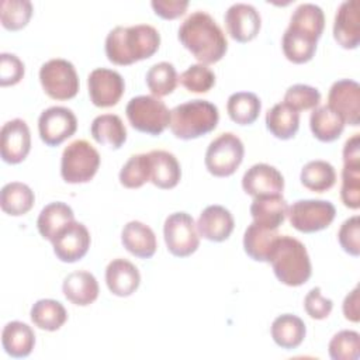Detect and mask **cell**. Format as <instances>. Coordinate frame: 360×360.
Instances as JSON below:
<instances>
[{
	"label": "cell",
	"instance_id": "277c9868",
	"mask_svg": "<svg viewBox=\"0 0 360 360\" xmlns=\"http://www.w3.org/2000/svg\"><path fill=\"white\" fill-rule=\"evenodd\" d=\"M219 121L215 104L207 100H190L170 111V131L179 139H195L214 131Z\"/></svg>",
	"mask_w": 360,
	"mask_h": 360
},
{
	"label": "cell",
	"instance_id": "484cf974",
	"mask_svg": "<svg viewBox=\"0 0 360 360\" xmlns=\"http://www.w3.org/2000/svg\"><path fill=\"white\" fill-rule=\"evenodd\" d=\"M1 345L8 356L22 359L32 352L35 346V333L30 325L20 321H11L3 328Z\"/></svg>",
	"mask_w": 360,
	"mask_h": 360
},
{
	"label": "cell",
	"instance_id": "4dcf8cb0",
	"mask_svg": "<svg viewBox=\"0 0 360 360\" xmlns=\"http://www.w3.org/2000/svg\"><path fill=\"white\" fill-rule=\"evenodd\" d=\"M90 132L97 143L108 145L112 149H120L127 141V128L115 114L97 115L91 122Z\"/></svg>",
	"mask_w": 360,
	"mask_h": 360
},
{
	"label": "cell",
	"instance_id": "6da1fadb",
	"mask_svg": "<svg viewBox=\"0 0 360 360\" xmlns=\"http://www.w3.org/2000/svg\"><path fill=\"white\" fill-rule=\"evenodd\" d=\"M179 41L202 65L217 63L228 51L221 27L204 11H194L181 22Z\"/></svg>",
	"mask_w": 360,
	"mask_h": 360
},
{
	"label": "cell",
	"instance_id": "4316f807",
	"mask_svg": "<svg viewBox=\"0 0 360 360\" xmlns=\"http://www.w3.org/2000/svg\"><path fill=\"white\" fill-rule=\"evenodd\" d=\"M270 333L277 346L285 350H291L297 349L304 342L307 328L300 316L292 314H283L273 321Z\"/></svg>",
	"mask_w": 360,
	"mask_h": 360
},
{
	"label": "cell",
	"instance_id": "ee69618b",
	"mask_svg": "<svg viewBox=\"0 0 360 360\" xmlns=\"http://www.w3.org/2000/svg\"><path fill=\"white\" fill-rule=\"evenodd\" d=\"M340 198L345 207L359 210L360 207V166H343Z\"/></svg>",
	"mask_w": 360,
	"mask_h": 360
},
{
	"label": "cell",
	"instance_id": "e575fe53",
	"mask_svg": "<svg viewBox=\"0 0 360 360\" xmlns=\"http://www.w3.org/2000/svg\"><path fill=\"white\" fill-rule=\"evenodd\" d=\"M262 110L260 98L250 91H238L228 97L226 111L229 118L239 125L253 124Z\"/></svg>",
	"mask_w": 360,
	"mask_h": 360
},
{
	"label": "cell",
	"instance_id": "cb8c5ba5",
	"mask_svg": "<svg viewBox=\"0 0 360 360\" xmlns=\"http://www.w3.org/2000/svg\"><path fill=\"white\" fill-rule=\"evenodd\" d=\"M150 181L162 190L173 188L181 179V169L177 158L167 150H150Z\"/></svg>",
	"mask_w": 360,
	"mask_h": 360
},
{
	"label": "cell",
	"instance_id": "bcb514c9",
	"mask_svg": "<svg viewBox=\"0 0 360 360\" xmlns=\"http://www.w3.org/2000/svg\"><path fill=\"white\" fill-rule=\"evenodd\" d=\"M24 63L14 55L3 52L0 53V86H14L24 77Z\"/></svg>",
	"mask_w": 360,
	"mask_h": 360
},
{
	"label": "cell",
	"instance_id": "3957f363",
	"mask_svg": "<svg viewBox=\"0 0 360 360\" xmlns=\"http://www.w3.org/2000/svg\"><path fill=\"white\" fill-rule=\"evenodd\" d=\"M269 263L277 280L288 287L305 284L312 274V266L305 245L290 235H280L276 239Z\"/></svg>",
	"mask_w": 360,
	"mask_h": 360
},
{
	"label": "cell",
	"instance_id": "44dd1931",
	"mask_svg": "<svg viewBox=\"0 0 360 360\" xmlns=\"http://www.w3.org/2000/svg\"><path fill=\"white\" fill-rule=\"evenodd\" d=\"M121 242L131 255L139 259L152 257L158 248L155 232L150 226L141 221H129L127 225H124Z\"/></svg>",
	"mask_w": 360,
	"mask_h": 360
},
{
	"label": "cell",
	"instance_id": "60d3db41",
	"mask_svg": "<svg viewBox=\"0 0 360 360\" xmlns=\"http://www.w3.org/2000/svg\"><path fill=\"white\" fill-rule=\"evenodd\" d=\"M332 360H357L360 357V335L356 330H340L329 342Z\"/></svg>",
	"mask_w": 360,
	"mask_h": 360
},
{
	"label": "cell",
	"instance_id": "8992f818",
	"mask_svg": "<svg viewBox=\"0 0 360 360\" xmlns=\"http://www.w3.org/2000/svg\"><path fill=\"white\" fill-rule=\"evenodd\" d=\"M100 166L97 149L86 139L70 142L62 153L60 176L66 183L79 184L90 181Z\"/></svg>",
	"mask_w": 360,
	"mask_h": 360
},
{
	"label": "cell",
	"instance_id": "ac0fdd59",
	"mask_svg": "<svg viewBox=\"0 0 360 360\" xmlns=\"http://www.w3.org/2000/svg\"><path fill=\"white\" fill-rule=\"evenodd\" d=\"M333 38L345 49H356L360 44L359 1H343L335 15Z\"/></svg>",
	"mask_w": 360,
	"mask_h": 360
},
{
	"label": "cell",
	"instance_id": "9c48e42d",
	"mask_svg": "<svg viewBox=\"0 0 360 360\" xmlns=\"http://www.w3.org/2000/svg\"><path fill=\"white\" fill-rule=\"evenodd\" d=\"M163 236L167 250L176 257H187L200 246V236L193 217L187 212H173L165 219Z\"/></svg>",
	"mask_w": 360,
	"mask_h": 360
},
{
	"label": "cell",
	"instance_id": "b9f144b4",
	"mask_svg": "<svg viewBox=\"0 0 360 360\" xmlns=\"http://www.w3.org/2000/svg\"><path fill=\"white\" fill-rule=\"evenodd\" d=\"M179 80L191 93H207L215 84V75L207 65L195 63L188 66Z\"/></svg>",
	"mask_w": 360,
	"mask_h": 360
},
{
	"label": "cell",
	"instance_id": "1f68e13d",
	"mask_svg": "<svg viewBox=\"0 0 360 360\" xmlns=\"http://www.w3.org/2000/svg\"><path fill=\"white\" fill-rule=\"evenodd\" d=\"M35 202L34 191L21 181H11L3 186L0 191L1 210L13 217L27 214Z\"/></svg>",
	"mask_w": 360,
	"mask_h": 360
},
{
	"label": "cell",
	"instance_id": "836d02e7",
	"mask_svg": "<svg viewBox=\"0 0 360 360\" xmlns=\"http://www.w3.org/2000/svg\"><path fill=\"white\" fill-rule=\"evenodd\" d=\"M30 315L32 323L37 328L48 332H55L60 329L68 321V312L65 307L59 301L51 298L38 300L31 307Z\"/></svg>",
	"mask_w": 360,
	"mask_h": 360
},
{
	"label": "cell",
	"instance_id": "e0dca14e",
	"mask_svg": "<svg viewBox=\"0 0 360 360\" xmlns=\"http://www.w3.org/2000/svg\"><path fill=\"white\" fill-rule=\"evenodd\" d=\"M224 21L231 38L242 44L256 38L262 27L259 11L248 3L232 4L225 11Z\"/></svg>",
	"mask_w": 360,
	"mask_h": 360
},
{
	"label": "cell",
	"instance_id": "f35d334b",
	"mask_svg": "<svg viewBox=\"0 0 360 360\" xmlns=\"http://www.w3.org/2000/svg\"><path fill=\"white\" fill-rule=\"evenodd\" d=\"M316 44L302 35H298L290 30H285L281 39V48L284 56L297 65L309 62L316 51Z\"/></svg>",
	"mask_w": 360,
	"mask_h": 360
},
{
	"label": "cell",
	"instance_id": "f1b7e54d",
	"mask_svg": "<svg viewBox=\"0 0 360 360\" xmlns=\"http://www.w3.org/2000/svg\"><path fill=\"white\" fill-rule=\"evenodd\" d=\"M72 221H75L73 210L68 204L56 201L49 202L41 210L37 219V228L44 239L52 242L58 232Z\"/></svg>",
	"mask_w": 360,
	"mask_h": 360
},
{
	"label": "cell",
	"instance_id": "d6986e66",
	"mask_svg": "<svg viewBox=\"0 0 360 360\" xmlns=\"http://www.w3.org/2000/svg\"><path fill=\"white\" fill-rule=\"evenodd\" d=\"M198 235L211 242L226 240L235 226L231 211L222 205H208L202 210L197 221Z\"/></svg>",
	"mask_w": 360,
	"mask_h": 360
},
{
	"label": "cell",
	"instance_id": "8fae6325",
	"mask_svg": "<svg viewBox=\"0 0 360 360\" xmlns=\"http://www.w3.org/2000/svg\"><path fill=\"white\" fill-rule=\"evenodd\" d=\"M77 129V118L70 108L53 105L44 110L38 118L41 141L48 146H58Z\"/></svg>",
	"mask_w": 360,
	"mask_h": 360
},
{
	"label": "cell",
	"instance_id": "83f0119b",
	"mask_svg": "<svg viewBox=\"0 0 360 360\" xmlns=\"http://www.w3.org/2000/svg\"><path fill=\"white\" fill-rule=\"evenodd\" d=\"M278 236L277 229H270L252 222L243 235L245 253L256 262H269L271 249Z\"/></svg>",
	"mask_w": 360,
	"mask_h": 360
},
{
	"label": "cell",
	"instance_id": "8d00e7d4",
	"mask_svg": "<svg viewBox=\"0 0 360 360\" xmlns=\"http://www.w3.org/2000/svg\"><path fill=\"white\" fill-rule=\"evenodd\" d=\"M146 86L155 97H165L174 91L179 77L176 68L169 62H159L146 72Z\"/></svg>",
	"mask_w": 360,
	"mask_h": 360
},
{
	"label": "cell",
	"instance_id": "d6a6232c",
	"mask_svg": "<svg viewBox=\"0 0 360 360\" xmlns=\"http://www.w3.org/2000/svg\"><path fill=\"white\" fill-rule=\"evenodd\" d=\"M345 125L343 120L328 105L314 108L309 115V128L314 136L321 142L336 141L342 135Z\"/></svg>",
	"mask_w": 360,
	"mask_h": 360
},
{
	"label": "cell",
	"instance_id": "7402d4cb",
	"mask_svg": "<svg viewBox=\"0 0 360 360\" xmlns=\"http://www.w3.org/2000/svg\"><path fill=\"white\" fill-rule=\"evenodd\" d=\"M323 27L325 14L322 8L312 3H302L292 11L287 30L318 42L323 32Z\"/></svg>",
	"mask_w": 360,
	"mask_h": 360
},
{
	"label": "cell",
	"instance_id": "52a82bcc",
	"mask_svg": "<svg viewBox=\"0 0 360 360\" xmlns=\"http://www.w3.org/2000/svg\"><path fill=\"white\" fill-rule=\"evenodd\" d=\"M245 156V146L239 136L225 132L217 136L207 148L204 163L215 177H228L236 172Z\"/></svg>",
	"mask_w": 360,
	"mask_h": 360
},
{
	"label": "cell",
	"instance_id": "7bdbcfd3",
	"mask_svg": "<svg viewBox=\"0 0 360 360\" xmlns=\"http://www.w3.org/2000/svg\"><path fill=\"white\" fill-rule=\"evenodd\" d=\"M284 103L295 111L314 110L321 103V93L318 89L308 84H292L284 94Z\"/></svg>",
	"mask_w": 360,
	"mask_h": 360
},
{
	"label": "cell",
	"instance_id": "d590c367",
	"mask_svg": "<svg viewBox=\"0 0 360 360\" xmlns=\"http://www.w3.org/2000/svg\"><path fill=\"white\" fill-rule=\"evenodd\" d=\"M300 180L302 186L315 193H323L336 183V170L326 160H311L304 165Z\"/></svg>",
	"mask_w": 360,
	"mask_h": 360
},
{
	"label": "cell",
	"instance_id": "603a6c76",
	"mask_svg": "<svg viewBox=\"0 0 360 360\" xmlns=\"http://www.w3.org/2000/svg\"><path fill=\"white\" fill-rule=\"evenodd\" d=\"M62 291L68 301L79 307L93 304L98 297V283L96 277L86 270H79L68 274L62 284Z\"/></svg>",
	"mask_w": 360,
	"mask_h": 360
},
{
	"label": "cell",
	"instance_id": "7a4b0ae2",
	"mask_svg": "<svg viewBox=\"0 0 360 360\" xmlns=\"http://www.w3.org/2000/svg\"><path fill=\"white\" fill-rule=\"evenodd\" d=\"M160 45L159 31L149 24L115 27L105 38V55L110 62L120 66L132 65L156 53Z\"/></svg>",
	"mask_w": 360,
	"mask_h": 360
},
{
	"label": "cell",
	"instance_id": "30bf717a",
	"mask_svg": "<svg viewBox=\"0 0 360 360\" xmlns=\"http://www.w3.org/2000/svg\"><path fill=\"white\" fill-rule=\"evenodd\" d=\"M290 224L304 233H314L328 228L336 215V208L326 200H298L288 207Z\"/></svg>",
	"mask_w": 360,
	"mask_h": 360
},
{
	"label": "cell",
	"instance_id": "5bb4252c",
	"mask_svg": "<svg viewBox=\"0 0 360 360\" xmlns=\"http://www.w3.org/2000/svg\"><path fill=\"white\" fill-rule=\"evenodd\" d=\"M90 242L89 229L82 222L72 221L52 240L53 253L60 262L75 263L86 256Z\"/></svg>",
	"mask_w": 360,
	"mask_h": 360
},
{
	"label": "cell",
	"instance_id": "5b68a950",
	"mask_svg": "<svg viewBox=\"0 0 360 360\" xmlns=\"http://www.w3.org/2000/svg\"><path fill=\"white\" fill-rule=\"evenodd\" d=\"M131 127L139 132L158 136L170 124V111L166 104L155 96L132 97L125 107Z\"/></svg>",
	"mask_w": 360,
	"mask_h": 360
},
{
	"label": "cell",
	"instance_id": "681fc988",
	"mask_svg": "<svg viewBox=\"0 0 360 360\" xmlns=\"http://www.w3.org/2000/svg\"><path fill=\"white\" fill-rule=\"evenodd\" d=\"M343 166H360V134L349 138L343 146Z\"/></svg>",
	"mask_w": 360,
	"mask_h": 360
},
{
	"label": "cell",
	"instance_id": "74e56055",
	"mask_svg": "<svg viewBox=\"0 0 360 360\" xmlns=\"http://www.w3.org/2000/svg\"><path fill=\"white\" fill-rule=\"evenodd\" d=\"M120 183L127 188H139L150 181V160L148 153L132 155L120 170Z\"/></svg>",
	"mask_w": 360,
	"mask_h": 360
},
{
	"label": "cell",
	"instance_id": "ab89813d",
	"mask_svg": "<svg viewBox=\"0 0 360 360\" xmlns=\"http://www.w3.org/2000/svg\"><path fill=\"white\" fill-rule=\"evenodd\" d=\"M32 11V4L28 0H3L1 25L8 31H18L30 22Z\"/></svg>",
	"mask_w": 360,
	"mask_h": 360
},
{
	"label": "cell",
	"instance_id": "7c38bea8",
	"mask_svg": "<svg viewBox=\"0 0 360 360\" xmlns=\"http://www.w3.org/2000/svg\"><path fill=\"white\" fill-rule=\"evenodd\" d=\"M89 96L96 107L107 108L115 105L125 90V82L122 76L107 68H97L91 70L87 79Z\"/></svg>",
	"mask_w": 360,
	"mask_h": 360
},
{
	"label": "cell",
	"instance_id": "f907efd6",
	"mask_svg": "<svg viewBox=\"0 0 360 360\" xmlns=\"http://www.w3.org/2000/svg\"><path fill=\"white\" fill-rule=\"evenodd\" d=\"M343 315L347 321L359 322L360 312H359V287H354L343 300Z\"/></svg>",
	"mask_w": 360,
	"mask_h": 360
},
{
	"label": "cell",
	"instance_id": "9a60e30c",
	"mask_svg": "<svg viewBox=\"0 0 360 360\" xmlns=\"http://www.w3.org/2000/svg\"><path fill=\"white\" fill-rule=\"evenodd\" d=\"M31 134L27 122L21 118L7 121L0 132V155L8 165L21 163L30 153Z\"/></svg>",
	"mask_w": 360,
	"mask_h": 360
},
{
	"label": "cell",
	"instance_id": "c3c4849f",
	"mask_svg": "<svg viewBox=\"0 0 360 360\" xmlns=\"http://www.w3.org/2000/svg\"><path fill=\"white\" fill-rule=\"evenodd\" d=\"M150 6L156 15L165 18V20H174L181 17L187 7V0H152Z\"/></svg>",
	"mask_w": 360,
	"mask_h": 360
},
{
	"label": "cell",
	"instance_id": "2e32d148",
	"mask_svg": "<svg viewBox=\"0 0 360 360\" xmlns=\"http://www.w3.org/2000/svg\"><path fill=\"white\" fill-rule=\"evenodd\" d=\"M242 188L253 198L283 195L284 177L274 166L267 163H256L245 172L242 177Z\"/></svg>",
	"mask_w": 360,
	"mask_h": 360
},
{
	"label": "cell",
	"instance_id": "d4e9b609",
	"mask_svg": "<svg viewBox=\"0 0 360 360\" xmlns=\"http://www.w3.org/2000/svg\"><path fill=\"white\" fill-rule=\"evenodd\" d=\"M287 214L288 204L283 195L256 197L250 204L253 222L270 229H278V226L285 221Z\"/></svg>",
	"mask_w": 360,
	"mask_h": 360
},
{
	"label": "cell",
	"instance_id": "ba28073f",
	"mask_svg": "<svg viewBox=\"0 0 360 360\" xmlns=\"http://www.w3.org/2000/svg\"><path fill=\"white\" fill-rule=\"evenodd\" d=\"M39 82L44 91L53 100H70L79 91V76L72 62L51 59L39 69Z\"/></svg>",
	"mask_w": 360,
	"mask_h": 360
},
{
	"label": "cell",
	"instance_id": "4fadbf2b",
	"mask_svg": "<svg viewBox=\"0 0 360 360\" xmlns=\"http://www.w3.org/2000/svg\"><path fill=\"white\" fill-rule=\"evenodd\" d=\"M345 124L357 127L360 124V86L350 79L335 82L328 93V104Z\"/></svg>",
	"mask_w": 360,
	"mask_h": 360
},
{
	"label": "cell",
	"instance_id": "7dc6e473",
	"mask_svg": "<svg viewBox=\"0 0 360 360\" xmlns=\"http://www.w3.org/2000/svg\"><path fill=\"white\" fill-rule=\"evenodd\" d=\"M304 308L305 312L312 319H325L330 315L333 308V301L330 298H326L321 294L319 287H314L308 291V294L304 298Z\"/></svg>",
	"mask_w": 360,
	"mask_h": 360
},
{
	"label": "cell",
	"instance_id": "f6af8a7d",
	"mask_svg": "<svg viewBox=\"0 0 360 360\" xmlns=\"http://www.w3.org/2000/svg\"><path fill=\"white\" fill-rule=\"evenodd\" d=\"M338 240L340 248L357 257L360 255V218L359 215H353L347 218L339 228Z\"/></svg>",
	"mask_w": 360,
	"mask_h": 360
},
{
	"label": "cell",
	"instance_id": "ffe728a7",
	"mask_svg": "<svg viewBox=\"0 0 360 360\" xmlns=\"http://www.w3.org/2000/svg\"><path fill=\"white\" fill-rule=\"evenodd\" d=\"M105 283L111 294L117 297H129L141 284L138 267L127 259H114L107 264Z\"/></svg>",
	"mask_w": 360,
	"mask_h": 360
},
{
	"label": "cell",
	"instance_id": "f546056e",
	"mask_svg": "<svg viewBox=\"0 0 360 360\" xmlns=\"http://www.w3.org/2000/svg\"><path fill=\"white\" fill-rule=\"evenodd\" d=\"M266 127L273 136L283 141L291 139L300 128V112L284 101L277 103L266 114Z\"/></svg>",
	"mask_w": 360,
	"mask_h": 360
}]
</instances>
